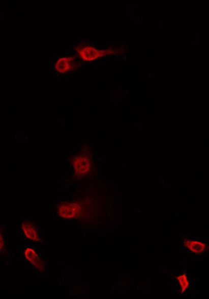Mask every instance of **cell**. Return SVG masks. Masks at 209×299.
<instances>
[{
    "mask_svg": "<svg viewBox=\"0 0 209 299\" xmlns=\"http://www.w3.org/2000/svg\"><path fill=\"white\" fill-rule=\"evenodd\" d=\"M56 212L64 219H75L80 217L82 212V205L77 201H62L56 206Z\"/></svg>",
    "mask_w": 209,
    "mask_h": 299,
    "instance_id": "obj_1",
    "label": "cell"
},
{
    "mask_svg": "<svg viewBox=\"0 0 209 299\" xmlns=\"http://www.w3.org/2000/svg\"><path fill=\"white\" fill-rule=\"evenodd\" d=\"M78 54L80 61L84 63H88V62L97 61L99 58L105 57L106 56L111 55L112 50L103 49L99 47L87 45L79 48Z\"/></svg>",
    "mask_w": 209,
    "mask_h": 299,
    "instance_id": "obj_2",
    "label": "cell"
},
{
    "mask_svg": "<svg viewBox=\"0 0 209 299\" xmlns=\"http://www.w3.org/2000/svg\"><path fill=\"white\" fill-rule=\"evenodd\" d=\"M75 176L81 178L87 175L92 167V159L86 153H79L73 157L72 161Z\"/></svg>",
    "mask_w": 209,
    "mask_h": 299,
    "instance_id": "obj_3",
    "label": "cell"
},
{
    "mask_svg": "<svg viewBox=\"0 0 209 299\" xmlns=\"http://www.w3.org/2000/svg\"><path fill=\"white\" fill-rule=\"evenodd\" d=\"M77 60L72 56H63L56 59L54 63V70L58 74H65L74 69Z\"/></svg>",
    "mask_w": 209,
    "mask_h": 299,
    "instance_id": "obj_4",
    "label": "cell"
},
{
    "mask_svg": "<svg viewBox=\"0 0 209 299\" xmlns=\"http://www.w3.org/2000/svg\"><path fill=\"white\" fill-rule=\"evenodd\" d=\"M21 229L24 236L29 240L34 242L40 241L39 230L33 222L29 221H24L21 225Z\"/></svg>",
    "mask_w": 209,
    "mask_h": 299,
    "instance_id": "obj_5",
    "label": "cell"
},
{
    "mask_svg": "<svg viewBox=\"0 0 209 299\" xmlns=\"http://www.w3.org/2000/svg\"><path fill=\"white\" fill-rule=\"evenodd\" d=\"M184 244L188 250L194 254H197V255L206 253L207 249H208L207 244L205 242L198 241V240L187 239V240H184Z\"/></svg>",
    "mask_w": 209,
    "mask_h": 299,
    "instance_id": "obj_6",
    "label": "cell"
},
{
    "mask_svg": "<svg viewBox=\"0 0 209 299\" xmlns=\"http://www.w3.org/2000/svg\"><path fill=\"white\" fill-rule=\"evenodd\" d=\"M24 256L27 261H29L35 268L41 269L43 268V262L39 258L37 252L31 247L26 248L24 251Z\"/></svg>",
    "mask_w": 209,
    "mask_h": 299,
    "instance_id": "obj_7",
    "label": "cell"
},
{
    "mask_svg": "<svg viewBox=\"0 0 209 299\" xmlns=\"http://www.w3.org/2000/svg\"><path fill=\"white\" fill-rule=\"evenodd\" d=\"M176 281L178 285H180L181 291L182 292H184L188 288V287H189V281H188L187 276L186 275L178 276L176 278Z\"/></svg>",
    "mask_w": 209,
    "mask_h": 299,
    "instance_id": "obj_8",
    "label": "cell"
},
{
    "mask_svg": "<svg viewBox=\"0 0 209 299\" xmlns=\"http://www.w3.org/2000/svg\"><path fill=\"white\" fill-rule=\"evenodd\" d=\"M5 238H4L3 229L0 228V253H3L5 250Z\"/></svg>",
    "mask_w": 209,
    "mask_h": 299,
    "instance_id": "obj_9",
    "label": "cell"
}]
</instances>
